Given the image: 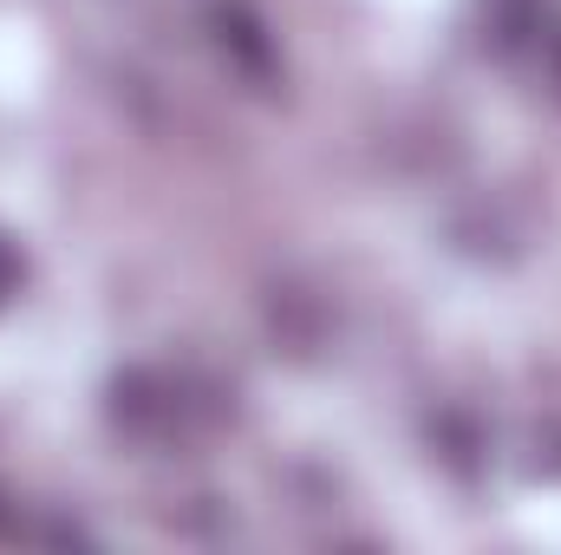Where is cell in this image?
Returning <instances> with one entry per match:
<instances>
[{"label":"cell","instance_id":"6da1fadb","mask_svg":"<svg viewBox=\"0 0 561 555\" xmlns=\"http://www.w3.org/2000/svg\"><path fill=\"white\" fill-rule=\"evenodd\" d=\"M209 39L216 53L262 92H275L280 79V46H275V26L249 7V0H209Z\"/></svg>","mask_w":561,"mask_h":555},{"label":"cell","instance_id":"7a4b0ae2","mask_svg":"<svg viewBox=\"0 0 561 555\" xmlns=\"http://www.w3.org/2000/svg\"><path fill=\"white\" fill-rule=\"evenodd\" d=\"M176 418H183V393H176L163 373L125 366V373L112 380V424H118L125 438H163Z\"/></svg>","mask_w":561,"mask_h":555},{"label":"cell","instance_id":"3957f363","mask_svg":"<svg viewBox=\"0 0 561 555\" xmlns=\"http://www.w3.org/2000/svg\"><path fill=\"white\" fill-rule=\"evenodd\" d=\"M431 438H437V457H444L457 477H477V451H483L477 418H470V412H444L437 424H431Z\"/></svg>","mask_w":561,"mask_h":555},{"label":"cell","instance_id":"277c9868","mask_svg":"<svg viewBox=\"0 0 561 555\" xmlns=\"http://www.w3.org/2000/svg\"><path fill=\"white\" fill-rule=\"evenodd\" d=\"M13 287H20V256H13V249L0 242V301H7Z\"/></svg>","mask_w":561,"mask_h":555},{"label":"cell","instance_id":"5b68a950","mask_svg":"<svg viewBox=\"0 0 561 555\" xmlns=\"http://www.w3.org/2000/svg\"><path fill=\"white\" fill-rule=\"evenodd\" d=\"M13 530H20V517H13V503H7V490H0V543H7Z\"/></svg>","mask_w":561,"mask_h":555},{"label":"cell","instance_id":"8992f818","mask_svg":"<svg viewBox=\"0 0 561 555\" xmlns=\"http://www.w3.org/2000/svg\"><path fill=\"white\" fill-rule=\"evenodd\" d=\"M556 79H561V39H556Z\"/></svg>","mask_w":561,"mask_h":555}]
</instances>
